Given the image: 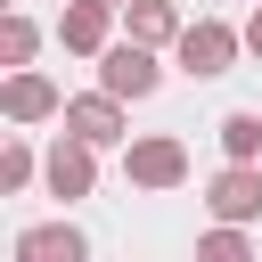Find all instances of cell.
Returning a JSON list of instances; mask_svg holds the SVG:
<instances>
[{"mask_svg": "<svg viewBox=\"0 0 262 262\" xmlns=\"http://www.w3.org/2000/svg\"><path fill=\"white\" fill-rule=\"evenodd\" d=\"M246 49H254V57H262V8H254V16H246Z\"/></svg>", "mask_w": 262, "mask_h": 262, "instance_id": "obj_15", "label": "cell"}, {"mask_svg": "<svg viewBox=\"0 0 262 262\" xmlns=\"http://www.w3.org/2000/svg\"><path fill=\"white\" fill-rule=\"evenodd\" d=\"M106 8H123V0H106Z\"/></svg>", "mask_w": 262, "mask_h": 262, "instance_id": "obj_16", "label": "cell"}, {"mask_svg": "<svg viewBox=\"0 0 262 262\" xmlns=\"http://www.w3.org/2000/svg\"><path fill=\"white\" fill-rule=\"evenodd\" d=\"M205 262H246V229L237 221H221V229H205V246H196Z\"/></svg>", "mask_w": 262, "mask_h": 262, "instance_id": "obj_13", "label": "cell"}, {"mask_svg": "<svg viewBox=\"0 0 262 262\" xmlns=\"http://www.w3.org/2000/svg\"><path fill=\"white\" fill-rule=\"evenodd\" d=\"M221 147H229V164H254L262 156V115H246V106L221 115Z\"/></svg>", "mask_w": 262, "mask_h": 262, "instance_id": "obj_11", "label": "cell"}, {"mask_svg": "<svg viewBox=\"0 0 262 262\" xmlns=\"http://www.w3.org/2000/svg\"><path fill=\"white\" fill-rule=\"evenodd\" d=\"M106 16H115L106 0H74V8L57 16V41H66L74 57H98V49H106Z\"/></svg>", "mask_w": 262, "mask_h": 262, "instance_id": "obj_9", "label": "cell"}, {"mask_svg": "<svg viewBox=\"0 0 262 262\" xmlns=\"http://www.w3.org/2000/svg\"><path fill=\"white\" fill-rule=\"evenodd\" d=\"M33 49H41V33H33V16H16V8H8V25H0V66H25Z\"/></svg>", "mask_w": 262, "mask_h": 262, "instance_id": "obj_12", "label": "cell"}, {"mask_svg": "<svg viewBox=\"0 0 262 262\" xmlns=\"http://www.w3.org/2000/svg\"><path fill=\"white\" fill-rule=\"evenodd\" d=\"M98 82H106L115 98H147V90L164 82L156 41H106V49H98Z\"/></svg>", "mask_w": 262, "mask_h": 262, "instance_id": "obj_3", "label": "cell"}, {"mask_svg": "<svg viewBox=\"0 0 262 262\" xmlns=\"http://www.w3.org/2000/svg\"><path fill=\"white\" fill-rule=\"evenodd\" d=\"M123 25H131V41H180V8L172 0H123Z\"/></svg>", "mask_w": 262, "mask_h": 262, "instance_id": "obj_10", "label": "cell"}, {"mask_svg": "<svg viewBox=\"0 0 262 262\" xmlns=\"http://www.w3.org/2000/svg\"><path fill=\"white\" fill-rule=\"evenodd\" d=\"M172 49H180V66H188L196 82H213V74H229V66H237L246 33H229L221 16H196V25H180V41H172Z\"/></svg>", "mask_w": 262, "mask_h": 262, "instance_id": "obj_1", "label": "cell"}, {"mask_svg": "<svg viewBox=\"0 0 262 262\" xmlns=\"http://www.w3.org/2000/svg\"><path fill=\"white\" fill-rule=\"evenodd\" d=\"M66 131H82L90 147H115V139H131V131H123V98H115L106 82H98L90 98H66Z\"/></svg>", "mask_w": 262, "mask_h": 262, "instance_id": "obj_7", "label": "cell"}, {"mask_svg": "<svg viewBox=\"0 0 262 262\" xmlns=\"http://www.w3.org/2000/svg\"><path fill=\"white\" fill-rule=\"evenodd\" d=\"M25 180H33V147L8 139V147H0V188H25Z\"/></svg>", "mask_w": 262, "mask_h": 262, "instance_id": "obj_14", "label": "cell"}, {"mask_svg": "<svg viewBox=\"0 0 262 262\" xmlns=\"http://www.w3.org/2000/svg\"><path fill=\"white\" fill-rule=\"evenodd\" d=\"M123 180H131V188H180V180H188V147H180L172 131H147V139L123 147Z\"/></svg>", "mask_w": 262, "mask_h": 262, "instance_id": "obj_2", "label": "cell"}, {"mask_svg": "<svg viewBox=\"0 0 262 262\" xmlns=\"http://www.w3.org/2000/svg\"><path fill=\"white\" fill-rule=\"evenodd\" d=\"M82 254H90V246H82L74 221H41V229L16 237V262H82Z\"/></svg>", "mask_w": 262, "mask_h": 262, "instance_id": "obj_8", "label": "cell"}, {"mask_svg": "<svg viewBox=\"0 0 262 262\" xmlns=\"http://www.w3.org/2000/svg\"><path fill=\"white\" fill-rule=\"evenodd\" d=\"M41 180H49V196H57V205L90 196V180H98V147H90L82 131H66V139L49 147V164H41Z\"/></svg>", "mask_w": 262, "mask_h": 262, "instance_id": "obj_4", "label": "cell"}, {"mask_svg": "<svg viewBox=\"0 0 262 262\" xmlns=\"http://www.w3.org/2000/svg\"><path fill=\"white\" fill-rule=\"evenodd\" d=\"M205 205H213V221H262V164H229V172H213Z\"/></svg>", "mask_w": 262, "mask_h": 262, "instance_id": "obj_6", "label": "cell"}, {"mask_svg": "<svg viewBox=\"0 0 262 262\" xmlns=\"http://www.w3.org/2000/svg\"><path fill=\"white\" fill-rule=\"evenodd\" d=\"M0 115H8V123H49V115H66V98H57L49 74L8 66V82H0Z\"/></svg>", "mask_w": 262, "mask_h": 262, "instance_id": "obj_5", "label": "cell"}]
</instances>
